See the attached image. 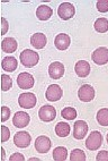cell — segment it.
Masks as SVG:
<instances>
[{"mask_svg":"<svg viewBox=\"0 0 108 161\" xmlns=\"http://www.w3.org/2000/svg\"><path fill=\"white\" fill-rule=\"evenodd\" d=\"M70 42H71L70 36L66 33H60L54 39V46L59 50H66L70 47Z\"/></svg>","mask_w":108,"mask_h":161,"instance_id":"9a60e30c","label":"cell"},{"mask_svg":"<svg viewBox=\"0 0 108 161\" xmlns=\"http://www.w3.org/2000/svg\"><path fill=\"white\" fill-rule=\"evenodd\" d=\"M31 117L27 112L25 111H18L15 114L14 118H12V124L17 128H24L29 124Z\"/></svg>","mask_w":108,"mask_h":161,"instance_id":"9c48e42d","label":"cell"},{"mask_svg":"<svg viewBox=\"0 0 108 161\" xmlns=\"http://www.w3.org/2000/svg\"><path fill=\"white\" fill-rule=\"evenodd\" d=\"M102 143V135L99 132H95L90 133V135L87 137V141H86V147L91 151H96L101 147Z\"/></svg>","mask_w":108,"mask_h":161,"instance_id":"3957f363","label":"cell"},{"mask_svg":"<svg viewBox=\"0 0 108 161\" xmlns=\"http://www.w3.org/2000/svg\"><path fill=\"white\" fill-rule=\"evenodd\" d=\"M47 43V39L43 33H35L31 37V44L36 49H43Z\"/></svg>","mask_w":108,"mask_h":161,"instance_id":"ac0fdd59","label":"cell"},{"mask_svg":"<svg viewBox=\"0 0 108 161\" xmlns=\"http://www.w3.org/2000/svg\"><path fill=\"white\" fill-rule=\"evenodd\" d=\"M97 9L100 13H107L108 12V0H99L97 3Z\"/></svg>","mask_w":108,"mask_h":161,"instance_id":"83f0119b","label":"cell"},{"mask_svg":"<svg viewBox=\"0 0 108 161\" xmlns=\"http://www.w3.org/2000/svg\"><path fill=\"white\" fill-rule=\"evenodd\" d=\"M12 86V77L7 74H2L1 75V89H2L3 92L9 91Z\"/></svg>","mask_w":108,"mask_h":161,"instance_id":"484cf974","label":"cell"},{"mask_svg":"<svg viewBox=\"0 0 108 161\" xmlns=\"http://www.w3.org/2000/svg\"><path fill=\"white\" fill-rule=\"evenodd\" d=\"M88 133V124L85 120H78L74 123L73 137L76 140H82Z\"/></svg>","mask_w":108,"mask_h":161,"instance_id":"4fadbf2b","label":"cell"},{"mask_svg":"<svg viewBox=\"0 0 108 161\" xmlns=\"http://www.w3.org/2000/svg\"><path fill=\"white\" fill-rule=\"evenodd\" d=\"M35 149L38 153H46L51 149V140L45 135H41L35 140Z\"/></svg>","mask_w":108,"mask_h":161,"instance_id":"8fae6325","label":"cell"},{"mask_svg":"<svg viewBox=\"0 0 108 161\" xmlns=\"http://www.w3.org/2000/svg\"><path fill=\"white\" fill-rule=\"evenodd\" d=\"M34 77L29 73H20L17 76V84L22 90H29L34 86Z\"/></svg>","mask_w":108,"mask_h":161,"instance_id":"5b68a950","label":"cell"},{"mask_svg":"<svg viewBox=\"0 0 108 161\" xmlns=\"http://www.w3.org/2000/svg\"><path fill=\"white\" fill-rule=\"evenodd\" d=\"M10 161H24L25 160V157H24L22 153H14L12 155H10V158H9Z\"/></svg>","mask_w":108,"mask_h":161,"instance_id":"d6a6232c","label":"cell"},{"mask_svg":"<svg viewBox=\"0 0 108 161\" xmlns=\"http://www.w3.org/2000/svg\"><path fill=\"white\" fill-rule=\"evenodd\" d=\"M2 160H5V149L2 147Z\"/></svg>","mask_w":108,"mask_h":161,"instance_id":"e575fe53","label":"cell"},{"mask_svg":"<svg viewBox=\"0 0 108 161\" xmlns=\"http://www.w3.org/2000/svg\"><path fill=\"white\" fill-rule=\"evenodd\" d=\"M37 99L36 95L32 92H26L22 93L18 98V103H19L20 108H24V109H32L36 106Z\"/></svg>","mask_w":108,"mask_h":161,"instance_id":"7a4b0ae2","label":"cell"},{"mask_svg":"<svg viewBox=\"0 0 108 161\" xmlns=\"http://www.w3.org/2000/svg\"><path fill=\"white\" fill-rule=\"evenodd\" d=\"M97 121L100 126H108V108H102L97 112Z\"/></svg>","mask_w":108,"mask_h":161,"instance_id":"cb8c5ba5","label":"cell"},{"mask_svg":"<svg viewBox=\"0 0 108 161\" xmlns=\"http://www.w3.org/2000/svg\"><path fill=\"white\" fill-rule=\"evenodd\" d=\"M17 41L14 37H5L1 42V49L6 53H12L17 50Z\"/></svg>","mask_w":108,"mask_h":161,"instance_id":"2e32d148","label":"cell"},{"mask_svg":"<svg viewBox=\"0 0 108 161\" xmlns=\"http://www.w3.org/2000/svg\"><path fill=\"white\" fill-rule=\"evenodd\" d=\"M61 116L66 120H73L77 117V110L72 107H66L61 111Z\"/></svg>","mask_w":108,"mask_h":161,"instance_id":"d4e9b609","label":"cell"},{"mask_svg":"<svg viewBox=\"0 0 108 161\" xmlns=\"http://www.w3.org/2000/svg\"><path fill=\"white\" fill-rule=\"evenodd\" d=\"M91 58L97 65H105L108 63V49L105 47H100L95 50Z\"/></svg>","mask_w":108,"mask_h":161,"instance_id":"30bf717a","label":"cell"},{"mask_svg":"<svg viewBox=\"0 0 108 161\" xmlns=\"http://www.w3.org/2000/svg\"><path fill=\"white\" fill-rule=\"evenodd\" d=\"M31 141H32V137L27 132H18L14 136L15 145L18 147H22V149L28 147L29 144H31Z\"/></svg>","mask_w":108,"mask_h":161,"instance_id":"7c38bea8","label":"cell"},{"mask_svg":"<svg viewBox=\"0 0 108 161\" xmlns=\"http://www.w3.org/2000/svg\"><path fill=\"white\" fill-rule=\"evenodd\" d=\"M1 114H2V116H1V121H6L9 119V117H10V109H9L8 107L3 106L2 108H1Z\"/></svg>","mask_w":108,"mask_h":161,"instance_id":"f546056e","label":"cell"},{"mask_svg":"<svg viewBox=\"0 0 108 161\" xmlns=\"http://www.w3.org/2000/svg\"><path fill=\"white\" fill-rule=\"evenodd\" d=\"M74 70H76V73H77L79 77H87L90 74V65H89L88 61L80 60L76 64Z\"/></svg>","mask_w":108,"mask_h":161,"instance_id":"d6986e66","label":"cell"},{"mask_svg":"<svg viewBox=\"0 0 108 161\" xmlns=\"http://www.w3.org/2000/svg\"><path fill=\"white\" fill-rule=\"evenodd\" d=\"M107 144H108V134H107Z\"/></svg>","mask_w":108,"mask_h":161,"instance_id":"d590c367","label":"cell"},{"mask_svg":"<svg viewBox=\"0 0 108 161\" xmlns=\"http://www.w3.org/2000/svg\"><path fill=\"white\" fill-rule=\"evenodd\" d=\"M76 14V8L71 3H63L57 8V15L63 20H68L72 18Z\"/></svg>","mask_w":108,"mask_h":161,"instance_id":"277c9868","label":"cell"},{"mask_svg":"<svg viewBox=\"0 0 108 161\" xmlns=\"http://www.w3.org/2000/svg\"><path fill=\"white\" fill-rule=\"evenodd\" d=\"M10 137V130L7 126H1V142H7Z\"/></svg>","mask_w":108,"mask_h":161,"instance_id":"f1b7e54d","label":"cell"},{"mask_svg":"<svg viewBox=\"0 0 108 161\" xmlns=\"http://www.w3.org/2000/svg\"><path fill=\"white\" fill-rule=\"evenodd\" d=\"M38 60H40V56L34 50L26 49L20 53V63L24 67L31 68V67L36 66Z\"/></svg>","mask_w":108,"mask_h":161,"instance_id":"6da1fadb","label":"cell"},{"mask_svg":"<svg viewBox=\"0 0 108 161\" xmlns=\"http://www.w3.org/2000/svg\"><path fill=\"white\" fill-rule=\"evenodd\" d=\"M96 159L98 161H108V151H105V150L99 151V153L97 154Z\"/></svg>","mask_w":108,"mask_h":161,"instance_id":"4dcf8cb0","label":"cell"},{"mask_svg":"<svg viewBox=\"0 0 108 161\" xmlns=\"http://www.w3.org/2000/svg\"><path fill=\"white\" fill-rule=\"evenodd\" d=\"M18 66V61L15 57H12V56H8V57H5L1 61V67L5 72H15L16 68Z\"/></svg>","mask_w":108,"mask_h":161,"instance_id":"e0dca14e","label":"cell"},{"mask_svg":"<svg viewBox=\"0 0 108 161\" xmlns=\"http://www.w3.org/2000/svg\"><path fill=\"white\" fill-rule=\"evenodd\" d=\"M70 130H71V128H70V125L68 123L61 121V123H57L55 126V133L59 137H66L70 134Z\"/></svg>","mask_w":108,"mask_h":161,"instance_id":"44dd1931","label":"cell"},{"mask_svg":"<svg viewBox=\"0 0 108 161\" xmlns=\"http://www.w3.org/2000/svg\"><path fill=\"white\" fill-rule=\"evenodd\" d=\"M68 158V150L64 147H57L53 151V159L56 161H64Z\"/></svg>","mask_w":108,"mask_h":161,"instance_id":"7402d4cb","label":"cell"},{"mask_svg":"<svg viewBox=\"0 0 108 161\" xmlns=\"http://www.w3.org/2000/svg\"><path fill=\"white\" fill-rule=\"evenodd\" d=\"M86 159L87 158H86L85 152L80 149L72 150L71 154H70V160L71 161H85Z\"/></svg>","mask_w":108,"mask_h":161,"instance_id":"4316f807","label":"cell"},{"mask_svg":"<svg viewBox=\"0 0 108 161\" xmlns=\"http://www.w3.org/2000/svg\"><path fill=\"white\" fill-rule=\"evenodd\" d=\"M48 75L53 80H59L64 75V65L59 61H54L48 66Z\"/></svg>","mask_w":108,"mask_h":161,"instance_id":"5bb4252c","label":"cell"},{"mask_svg":"<svg viewBox=\"0 0 108 161\" xmlns=\"http://www.w3.org/2000/svg\"><path fill=\"white\" fill-rule=\"evenodd\" d=\"M29 160H31V161H40V159L36 158V157H35V158H31V159H29Z\"/></svg>","mask_w":108,"mask_h":161,"instance_id":"836d02e7","label":"cell"},{"mask_svg":"<svg viewBox=\"0 0 108 161\" xmlns=\"http://www.w3.org/2000/svg\"><path fill=\"white\" fill-rule=\"evenodd\" d=\"M53 14L51 7L46 6V5H41L36 9V17L40 20H47Z\"/></svg>","mask_w":108,"mask_h":161,"instance_id":"ffe728a7","label":"cell"},{"mask_svg":"<svg viewBox=\"0 0 108 161\" xmlns=\"http://www.w3.org/2000/svg\"><path fill=\"white\" fill-rule=\"evenodd\" d=\"M1 24H2V30H1V33H2V35H5L7 32H8L9 23L7 22V19L5 17H1Z\"/></svg>","mask_w":108,"mask_h":161,"instance_id":"1f68e13d","label":"cell"},{"mask_svg":"<svg viewBox=\"0 0 108 161\" xmlns=\"http://www.w3.org/2000/svg\"><path fill=\"white\" fill-rule=\"evenodd\" d=\"M38 117L41 120L50 123V121L54 120L56 117V110L52 106H43L38 111Z\"/></svg>","mask_w":108,"mask_h":161,"instance_id":"52a82bcc","label":"cell"},{"mask_svg":"<svg viewBox=\"0 0 108 161\" xmlns=\"http://www.w3.org/2000/svg\"><path fill=\"white\" fill-rule=\"evenodd\" d=\"M63 95V90L61 89L60 85L57 84H52L47 87L45 92V97L48 101L54 102V101H59Z\"/></svg>","mask_w":108,"mask_h":161,"instance_id":"ba28073f","label":"cell"},{"mask_svg":"<svg viewBox=\"0 0 108 161\" xmlns=\"http://www.w3.org/2000/svg\"><path fill=\"white\" fill-rule=\"evenodd\" d=\"M78 97L82 102H90L95 98V90L89 84H83L78 91Z\"/></svg>","mask_w":108,"mask_h":161,"instance_id":"8992f818","label":"cell"},{"mask_svg":"<svg viewBox=\"0 0 108 161\" xmlns=\"http://www.w3.org/2000/svg\"><path fill=\"white\" fill-rule=\"evenodd\" d=\"M95 30L98 33H106L108 31V19L105 17H100L95 22Z\"/></svg>","mask_w":108,"mask_h":161,"instance_id":"603a6c76","label":"cell"}]
</instances>
